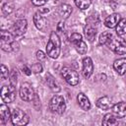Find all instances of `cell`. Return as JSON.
<instances>
[{
    "label": "cell",
    "instance_id": "8992f818",
    "mask_svg": "<svg viewBox=\"0 0 126 126\" xmlns=\"http://www.w3.org/2000/svg\"><path fill=\"white\" fill-rule=\"evenodd\" d=\"M70 40H71V42L74 44L76 50H77L80 54H85V53L87 52V49H88L87 44H86V42L83 40V37H82V35H81L80 33H78V32L72 33V34H71V37H70Z\"/></svg>",
    "mask_w": 126,
    "mask_h": 126
},
{
    "label": "cell",
    "instance_id": "e575fe53",
    "mask_svg": "<svg viewBox=\"0 0 126 126\" xmlns=\"http://www.w3.org/2000/svg\"><path fill=\"white\" fill-rule=\"evenodd\" d=\"M63 29H64V22H59L58 23V25H57V31L58 32H61V31H63Z\"/></svg>",
    "mask_w": 126,
    "mask_h": 126
},
{
    "label": "cell",
    "instance_id": "5b68a950",
    "mask_svg": "<svg viewBox=\"0 0 126 126\" xmlns=\"http://www.w3.org/2000/svg\"><path fill=\"white\" fill-rule=\"evenodd\" d=\"M61 75H62V77L64 78V80L69 85H71V86H77L79 84V81H80L79 75H78V73L75 70H73V69H71L69 67H64L61 70Z\"/></svg>",
    "mask_w": 126,
    "mask_h": 126
},
{
    "label": "cell",
    "instance_id": "83f0119b",
    "mask_svg": "<svg viewBox=\"0 0 126 126\" xmlns=\"http://www.w3.org/2000/svg\"><path fill=\"white\" fill-rule=\"evenodd\" d=\"M17 77H18V75H17V71L15 70V69H13L12 70V72H11V74H10V79H9V81H10V84L12 85V86H16L17 85Z\"/></svg>",
    "mask_w": 126,
    "mask_h": 126
},
{
    "label": "cell",
    "instance_id": "ffe728a7",
    "mask_svg": "<svg viewBox=\"0 0 126 126\" xmlns=\"http://www.w3.org/2000/svg\"><path fill=\"white\" fill-rule=\"evenodd\" d=\"M118 124V120L117 117L114 116V114L111 113H107L104 115L103 119H102V125L104 126H113V125H117Z\"/></svg>",
    "mask_w": 126,
    "mask_h": 126
},
{
    "label": "cell",
    "instance_id": "9c48e42d",
    "mask_svg": "<svg viewBox=\"0 0 126 126\" xmlns=\"http://www.w3.org/2000/svg\"><path fill=\"white\" fill-rule=\"evenodd\" d=\"M28 29V22L26 19L18 20L12 27V33L14 35H23Z\"/></svg>",
    "mask_w": 126,
    "mask_h": 126
},
{
    "label": "cell",
    "instance_id": "cb8c5ba5",
    "mask_svg": "<svg viewBox=\"0 0 126 126\" xmlns=\"http://www.w3.org/2000/svg\"><path fill=\"white\" fill-rule=\"evenodd\" d=\"M111 38H112L111 32H102V33L99 35L98 42H99V44H102V45L108 44V43L110 42Z\"/></svg>",
    "mask_w": 126,
    "mask_h": 126
},
{
    "label": "cell",
    "instance_id": "ba28073f",
    "mask_svg": "<svg viewBox=\"0 0 126 126\" xmlns=\"http://www.w3.org/2000/svg\"><path fill=\"white\" fill-rule=\"evenodd\" d=\"M20 96L23 100L25 101H32V99L34 96V92L33 89L32 87V85L30 83H23L20 87V91H19Z\"/></svg>",
    "mask_w": 126,
    "mask_h": 126
},
{
    "label": "cell",
    "instance_id": "5bb4252c",
    "mask_svg": "<svg viewBox=\"0 0 126 126\" xmlns=\"http://www.w3.org/2000/svg\"><path fill=\"white\" fill-rule=\"evenodd\" d=\"M33 23L35 25V27L40 30V31H44L47 27V23L46 20L42 17V15L40 14V12H36L33 16Z\"/></svg>",
    "mask_w": 126,
    "mask_h": 126
},
{
    "label": "cell",
    "instance_id": "8fae6325",
    "mask_svg": "<svg viewBox=\"0 0 126 126\" xmlns=\"http://www.w3.org/2000/svg\"><path fill=\"white\" fill-rule=\"evenodd\" d=\"M112 113L117 118H123L126 116V102L120 101L112 105Z\"/></svg>",
    "mask_w": 126,
    "mask_h": 126
},
{
    "label": "cell",
    "instance_id": "d6986e66",
    "mask_svg": "<svg viewBox=\"0 0 126 126\" xmlns=\"http://www.w3.org/2000/svg\"><path fill=\"white\" fill-rule=\"evenodd\" d=\"M84 32H85L86 37L90 41H93L94 39L95 34H96V28H94L92 24H87V26L84 29Z\"/></svg>",
    "mask_w": 126,
    "mask_h": 126
},
{
    "label": "cell",
    "instance_id": "484cf974",
    "mask_svg": "<svg viewBox=\"0 0 126 126\" xmlns=\"http://www.w3.org/2000/svg\"><path fill=\"white\" fill-rule=\"evenodd\" d=\"M76 6L81 10H86L91 5V0H74Z\"/></svg>",
    "mask_w": 126,
    "mask_h": 126
},
{
    "label": "cell",
    "instance_id": "d4e9b609",
    "mask_svg": "<svg viewBox=\"0 0 126 126\" xmlns=\"http://www.w3.org/2000/svg\"><path fill=\"white\" fill-rule=\"evenodd\" d=\"M115 28H116V33L118 35L125 34L126 33V19H121Z\"/></svg>",
    "mask_w": 126,
    "mask_h": 126
},
{
    "label": "cell",
    "instance_id": "1f68e13d",
    "mask_svg": "<svg viewBox=\"0 0 126 126\" xmlns=\"http://www.w3.org/2000/svg\"><path fill=\"white\" fill-rule=\"evenodd\" d=\"M36 58H37L39 61H42V60H44V59L46 58V55H45V53H44L43 51L38 50V51L36 52Z\"/></svg>",
    "mask_w": 126,
    "mask_h": 126
},
{
    "label": "cell",
    "instance_id": "277c9868",
    "mask_svg": "<svg viewBox=\"0 0 126 126\" xmlns=\"http://www.w3.org/2000/svg\"><path fill=\"white\" fill-rule=\"evenodd\" d=\"M109 48L118 55L126 54V41L121 37H113L108 43Z\"/></svg>",
    "mask_w": 126,
    "mask_h": 126
},
{
    "label": "cell",
    "instance_id": "9a60e30c",
    "mask_svg": "<svg viewBox=\"0 0 126 126\" xmlns=\"http://www.w3.org/2000/svg\"><path fill=\"white\" fill-rule=\"evenodd\" d=\"M96 105H97V107H99L100 109L107 110V109H109V108L112 107L113 102H112V99H111L109 96H102V97H100V98L97 99Z\"/></svg>",
    "mask_w": 126,
    "mask_h": 126
},
{
    "label": "cell",
    "instance_id": "7a4b0ae2",
    "mask_svg": "<svg viewBox=\"0 0 126 126\" xmlns=\"http://www.w3.org/2000/svg\"><path fill=\"white\" fill-rule=\"evenodd\" d=\"M49 109L53 113L62 114L66 109V103L64 97L58 94L54 95L49 101Z\"/></svg>",
    "mask_w": 126,
    "mask_h": 126
},
{
    "label": "cell",
    "instance_id": "7c38bea8",
    "mask_svg": "<svg viewBox=\"0 0 126 126\" xmlns=\"http://www.w3.org/2000/svg\"><path fill=\"white\" fill-rule=\"evenodd\" d=\"M120 20H121L120 15L118 13H113V14L109 15L108 17H106V19L104 20V25H105V27L112 29L117 26V24L119 23Z\"/></svg>",
    "mask_w": 126,
    "mask_h": 126
},
{
    "label": "cell",
    "instance_id": "3957f363",
    "mask_svg": "<svg viewBox=\"0 0 126 126\" xmlns=\"http://www.w3.org/2000/svg\"><path fill=\"white\" fill-rule=\"evenodd\" d=\"M11 121L13 125L16 126H24L27 125L30 121L28 114L20 108H14L11 114Z\"/></svg>",
    "mask_w": 126,
    "mask_h": 126
},
{
    "label": "cell",
    "instance_id": "f546056e",
    "mask_svg": "<svg viewBox=\"0 0 126 126\" xmlns=\"http://www.w3.org/2000/svg\"><path fill=\"white\" fill-rule=\"evenodd\" d=\"M32 71L35 74H38V73H41L42 71V65L40 63H34L32 64Z\"/></svg>",
    "mask_w": 126,
    "mask_h": 126
},
{
    "label": "cell",
    "instance_id": "ac0fdd59",
    "mask_svg": "<svg viewBox=\"0 0 126 126\" xmlns=\"http://www.w3.org/2000/svg\"><path fill=\"white\" fill-rule=\"evenodd\" d=\"M72 13V7L69 4H61L58 8V14L62 19H68Z\"/></svg>",
    "mask_w": 126,
    "mask_h": 126
},
{
    "label": "cell",
    "instance_id": "4dcf8cb0",
    "mask_svg": "<svg viewBox=\"0 0 126 126\" xmlns=\"http://www.w3.org/2000/svg\"><path fill=\"white\" fill-rule=\"evenodd\" d=\"M32 101H33V102H32L33 107H34L36 110H39V109H40V101H39V98H38V96H37L36 94H34V96H33V98L32 99Z\"/></svg>",
    "mask_w": 126,
    "mask_h": 126
},
{
    "label": "cell",
    "instance_id": "836d02e7",
    "mask_svg": "<svg viewBox=\"0 0 126 126\" xmlns=\"http://www.w3.org/2000/svg\"><path fill=\"white\" fill-rule=\"evenodd\" d=\"M22 70H23V72L26 74V75H28V76H30L31 74H32V69H30L27 65H23V67H22Z\"/></svg>",
    "mask_w": 126,
    "mask_h": 126
},
{
    "label": "cell",
    "instance_id": "4316f807",
    "mask_svg": "<svg viewBox=\"0 0 126 126\" xmlns=\"http://www.w3.org/2000/svg\"><path fill=\"white\" fill-rule=\"evenodd\" d=\"M14 11V5L12 3H6L3 5L2 7V12L5 14V15H9L11 14L12 12Z\"/></svg>",
    "mask_w": 126,
    "mask_h": 126
},
{
    "label": "cell",
    "instance_id": "44dd1931",
    "mask_svg": "<svg viewBox=\"0 0 126 126\" xmlns=\"http://www.w3.org/2000/svg\"><path fill=\"white\" fill-rule=\"evenodd\" d=\"M46 83L48 85V87L50 88V90L54 93H58L60 91V86L59 84L55 81V79L50 75V74H47L46 75Z\"/></svg>",
    "mask_w": 126,
    "mask_h": 126
},
{
    "label": "cell",
    "instance_id": "4fadbf2b",
    "mask_svg": "<svg viewBox=\"0 0 126 126\" xmlns=\"http://www.w3.org/2000/svg\"><path fill=\"white\" fill-rule=\"evenodd\" d=\"M113 68L119 75H124L126 73V57L116 59L113 63Z\"/></svg>",
    "mask_w": 126,
    "mask_h": 126
},
{
    "label": "cell",
    "instance_id": "e0dca14e",
    "mask_svg": "<svg viewBox=\"0 0 126 126\" xmlns=\"http://www.w3.org/2000/svg\"><path fill=\"white\" fill-rule=\"evenodd\" d=\"M77 100H78V103L80 105V107L84 110H89L91 108V102H90V99L88 98V96L83 94V93H80L77 96Z\"/></svg>",
    "mask_w": 126,
    "mask_h": 126
},
{
    "label": "cell",
    "instance_id": "7402d4cb",
    "mask_svg": "<svg viewBox=\"0 0 126 126\" xmlns=\"http://www.w3.org/2000/svg\"><path fill=\"white\" fill-rule=\"evenodd\" d=\"M1 48L6 52H15L19 50V44L15 40L11 43H0Z\"/></svg>",
    "mask_w": 126,
    "mask_h": 126
},
{
    "label": "cell",
    "instance_id": "6da1fadb",
    "mask_svg": "<svg viewBox=\"0 0 126 126\" xmlns=\"http://www.w3.org/2000/svg\"><path fill=\"white\" fill-rule=\"evenodd\" d=\"M60 47H61V41L58 34L55 32H51L49 35V40L46 44V54L50 58L56 59L60 54Z\"/></svg>",
    "mask_w": 126,
    "mask_h": 126
},
{
    "label": "cell",
    "instance_id": "52a82bcc",
    "mask_svg": "<svg viewBox=\"0 0 126 126\" xmlns=\"http://www.w3.org/2000/svg\"><path fill=\"white\" fill-rule=\"evenodd\" d=\"M1 98L5 103L13 102L16 98L15 87L11 84L9 86H3L1 89Z\"/></svg>",
    "mask_w": 126,
    "mask_h": 126
},
{
    "label": "cell",
    "instance_id": "30bf717a",
    "mask_svg": "<svg viewBox=\"0 0 126 126\" xmlns=\"http://www.w3.org/2000/svg\"><path fill=\"white\" fill-rule=\"evenodd\" d=\"M94 72V63L91 57H85L83 59V69H82V73L83 76L86 79H89L92 74Z\"/></svg>",
    "mask_w": 126,
    "mask_h": 126
},
{
    "label": "cell",
    "instance_id": "d6a6232c",
    "mask_svg": "<svg viewBox=\"0 0 126 126\" xmlns=\"http://www.w3.org/2000/svg\"><path fill=\"white\" fill-rule=\"evenodd\" d=\"M48 0H32V4L35 5V6H42L44 5Z\"/></svg>",
    "mask_w": 126,
    "mask_h": 126
},
{
    "label": "cell",
    "instance_id": "2e32d148",
    "mask_svg": "<svg viewBox=\"0 0 126 126\" xmlns=\"http://www.w3.org/2000/svg\"><path fill=\"white\" fill-rule=\"evenodd\" d=\"M11 114H12V112L10 111V109L7 105H5V104L0 105V123L2 125H4L11 118Z\"/></svg>",
    "mask_w": 126,
    "mask_h": 126
},
{
    "label": "cell",
    "instance_id": "603a6c76",
    "mask_svg": "<svg viewBox=\"0 0 126 126\" xmlns=\"http://www.w3.org/2000/svg\"><path fill=\"white\" fill-rule=\"evenodd\" d=\"M14 34L8 31H1V43H11L14 41Z\"/></svg>",
    "mask_w": 126,
    "mask_h": 126
},
{
    "label": "cell",
    "instance_id": "f1b7e54d",
    "mask_svg": "<svg viewBox=\"0 0 126 126\" xmlns=\"http://www.w3.org/2000/svg\"><path fill=\"white\" fill-rule=\"evenodd\" d=\"M8 76H9L8 68H7L4 64H2V65H1V79H2V80H6V79L8 78Z\"/></svg>",
    "mask_w": 126,
    "mask_h": 126
},
{
    "label": "cell",
    "instance_id": "d590c367",
    "mask_svg": "<svg viewBox=\"0 0 126 126\" xmlns=\"http://www.w3.org/2000/svg\"><path fill=\"white\" fill-rule=\"evenodd\" d=\"M106 1H107V2H111V0H106Z\"/></svg>",
    "mask_w": 126,
    "mask_h": 126
}]
</instances>
